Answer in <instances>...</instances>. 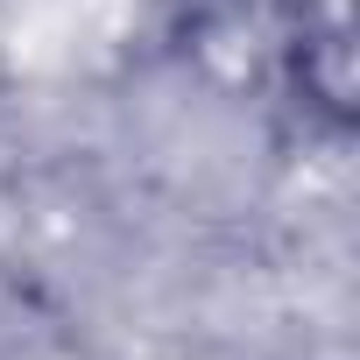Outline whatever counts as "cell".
I'll use <instances>...</instances> for the list:
<instances>
[{"mask_svg": "<svg viewBox=\"0 0 360 360\" xmlns=\"http://www.w3.org/2000/svg\"><path fill=\"white\" fill-rule=\"evenodd\" d=\"M269 8H276L290 92L325 127H346L353 120V0H269Z\"/></svg>", "mask_w": 360, "mask_h": 360, "instance_id": "1", "label": "cell"}]
</instances>
